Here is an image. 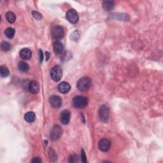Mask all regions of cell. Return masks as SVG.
<instances>
[{"label":"cell","mask_w":163,"mask_h":163,"mask_svg":"<svg viewBox=\"0 0 163 163\" xmlns=\"http://www.w3.org/2000/svg\"><path fill=\"white\" fill-rule=\"evenodd\" d=\"M62 128L59 126L56 125L53 127L51 132V138L53 141H56L59 140L62 136Z\"/></svg>","instance_id":"6"},{"label":"cell","mask_w":163,"mask_h":163,"mask_svg":"<svg viewBox=\"0 0 163 163\" xmlns=\"http://www.w3.org/2000/svg\"><path fill=\"white\" fill-rule=\"evenodd\" d=\"M71 118V113L68 110H63L60 115V120L62 124L66 125L69 122Z\"/></svg>","instance_id":"10"},{"label":"cell","mask_w":163,"mask_h":163,"mask_svg":"<svg viewBox=\"0 0 163 163\" xmlns=\"http://www.w3.org/2000/svg\"><path fill=\"white\" fill-rule=\"evenodd\" d=\"M62 76V69L59 66H55L51 71V76L55 82L59 81Z\"/></svg>","instance_id":"5"},{"label":"cell","mask_w":163,"mask_h":163,"mask_svg":"<svg viewBox=\"0 0 163 163\" xmlns=\"http://www.w3.org/2000/svg\"><path fill=\"white\" fill-rule=\"evenodd\" d=\"M24 119L27 122L32 123L36 120V115H35V113L33 112H29L25 115Z\"/></svg>","instance_id":"16"},{"label":"cell","mask_w":163,"mask_h":163,"mask_svg":"<svg viewBox=\"0 0 163 163\" xmlns=\"http://www.w3.org/2000/svg\"><path fill=\"white\" fill-rule=\"evenodd\" d=\"M19 55H20V58H22L23 59L28 60L31 58L32 52H31V50H30L29 48H23L22 50L20 51Z\"/></svg>","instance_id":"13"},{"label":"cell","mask_w":163,"mask_h":163,"mask_svg":"<svg viewBox=\"0 0 163 163\" xmlns=\"http://www.w3.org/2000/svg\"><path fill=\"white\" fill-rule=\"evenodd\" d=\"M98 147L103 152H107L110 150L111 147L110 141L108 139H102L99 141Z\"/></svg>","instance_id":"9"},{"label":"cell","mask_w":163,"mask_h":163,"mask_svg":"<svg viewBox=\"0 0 163 163\" xmlns=\"http://www.w3.org/2000/svg\"><path fill=\"white\" fill-rule=\"evenodd\" d=\"M6 19L9 23H13L16 20V16L12 12H8L6 13Z\"/></svg>","instance_id":"17"},{"label":"cell","mask_w":163,"mask_h":163,"mask_svg":"<svg viewBox=\"0 0 163 163\" xmlns=\"http://www.w3.org/2000/svg\"><path fill=\"white\" fill-rule=\"evenodd\" d=\"M81 158H82V161L83 162H85V163L87 162V158L86 155V153H85L83 149L81 150Z\"/></svg>","instance_id":"23"},{"label":"cell","mask_w":163,"mask_h":163,"mask_svg":"<svg viewBox=\"0 0 163 163\" xmlns=\"http://www.w3.org/2000/svg\"><path fill=\"white\" fill-rule=\"evenodd\" d=\"M78 161V156L76 155H72V157L70 158V160H69V162H76Z\"/></svg>","instance_id":"24"},{"label":"cell","mask_w":163,"mask_h":163,"mask_svg":"<svg viewBox=\"0 0 163 163\" xmlns=\"http://www.w3.org/2000/svg\"><path fill=\"white\" fill-rule=\"evenodd\" d=\"M58 88L61 93L66 94V93H68L70 90L71 86L69 83L66 82H61L60 84H59Z\"/></svg>","instance_id":"12"},{"label":"cell","mask_w":163,"mask_h":163,"mask_svg":"<svg viewBox=\"0 0 163 163\" xmlns=\"http://www.w3.org/2000/svg\"><path fill=\"white\" fill-rule=\"evenodd\" d=\"M88 99L83 96H75L73 100V105L76 108H83L88 104Z\"/></svg>","instance_id":"1"},{"label":"cell","mask_w":163,"mask_h":163,"mask_svg":"<svg viewBox=\"0 0 163 163\" xmlns=\"http://www.w3.org/2000/svg\"><path fill=\"white\" fill-rule=\"evenodd\" d=\"M110 115V110L108 107L106 105H102L99 110V117L103 122L108 121Z\"/></svg>","instance_id":"3"},{"label":"cell","mask_w":163,"mask_h":163,"mask_svg":"<svg viewBox=\"0 0 163 163\" xmlns=\"http://www.w3.org/2000/svg\"><path fill=\"white\" fill-rule=\"evenodd\" d=\"M66 19L70 23L76 24L79 20V16L74 9H70L66 13Z\"/></svg>","instance_id":"7"},{"label":"cell","mask_w":163,"mask_h":163,"mask_svg":"<svg viewBox=\"0 0 163 163\" xmlns=\"http://www.w3.org/2000/svg\"><path fill=\"white\" fill-rule=\"evenodd\" d=\"M54 51L56 54H61L64 51L63 44L59 41H56L54 44Z\"/></svg>","instance_id":"15"},{"label":"cell","mask_w":163,"mask_h":163,"mask_svg":"<svg viewBox=\"0 0 163 163\" xmlns=\"http://www.w3.org/2000/svg\"><path fill=\"white\" fill-rule=\"evenodd\" d=\"M91 86V80L89 77H82L77 82V87L82 92L88 90Z\"/></svg>","instance_id":"2"},{"label":"cell","mask_w":163,"mask_h":163,"mask_svg":"<svg viewBox=\"0 0 163 163\" xmlns=\"http://www.w3.org/2000/svg\"><path fill=\"white\" fill-rule=\"evenodd\" d=\"M39 58H40V62L41 64V63H42V61H43V59H44L43 52H42L41 50L39 51Z\"/></svg>","instance_id":"25"},{"label":"cell","mask_w":163,"mask_h":163,"mask_svg":"<svg viewBox=\"0 0 163 163\" xmlns=\"http://www.w3.org/2000/svg\"><path fill=\"white\" fill-rule=\"evenodd\" d=\"M52 35L53 38L56 40H61L65 36V31L63 27L61 26H55L52 30Z\"/></svg>","instance_id":"4"},{"label":"cell","mask_w":163,"mask_h":163,"mask_svg":"<svg viewBox=\"0 0 163 163\" xmlns=\"http://www.w3.org/2000/svg\"><path fill=\"white\" fill-rule=\"evenodd\" d=\"M51 107L54 108H59L62 106V100L58 96H52L49 99Z\"/></svg>","instance_id":"8"},{"label":"cell","mask_w":163,"mask_h":163,"mask_svg":"<svg viewBox=\"0 0 163 163\" xmlns=\"http://www.w3.org/2000/svg\"><path fill=\"white\" fill-rule=\"evenodd\" d=\"M1 48L3 51L8 52L10 51L11 49V45L7 41H3L1 44Z\"/></svg>","instance_id":"20"},{"label":"cell","mask_w":163,"mask_h":163,"mask_svg":"<svg viewBox=\"0 0 163 163\" xmlns=\"http://www.w3.org/2000/svg\"><path fill=\"white\" fill-rule=\"evenodd\" d=\"M115 5V3L113 1H108V0H106V1H103L102 3V6L103 9L107 12L112 10L114 9Z\"/></svg>","instance_id":"14"},{"label":"cell","mask_w":163,"mask_h":163,"mask_svg":"<svg viewBox=\"0 0 163 163\" xmlns=\"http://www.w3.org/2000/svg\"><path fill=\"white\" fill-rule=\"evenodd\" d=\"M5 34L7 38L11 39L14 37V35H15V30L12 27L7 28L5 31Z\"/></svg>","instance_id":"19"},{"label":"cell","mask_w":163,"mask_h":163,"mask_svg":"<svg viewBox=\"0 0 163 163\" xmlns=\"http://www.w3.org/2000/svg\"><path fill=\"white\" fill-rule=\"evenodd\" d=\"M0 73H1V75L3 77H6L7 76H9L10 74L9 69L5 66H1V68H0Z\"/></svg>","instance_id":"21"},{"label":"cell","mask_w":163,"mask_h":163,"mask_svg":"<svg viewBox=\"0 0 163 163\" xmlns=\"http://www.w3.org/2000/svg\"><path fill=\"white\" fill-rule=\"evenodd\" d=\"M32 14H33V16L37 20H40L42 18V16L41 14L40 13H39L38 12H37V11H33L32 12Z\"/></svg>","instance_id":"22"},{"label":"cell","mask_w":163,"mask_h":163,"mask_svg":"<svg viewBox=\"0 0 163 163\" xmlns=\"http://www.w3.org/2000/svg\"><path fill=\"white\" fill-rule=\"evenodd\" d=\"M27 87H28V90H29L30 93L34 94H37L40 90L39 84L37 81H35V80H33L30 82L29 84H28Z\"/></svg>","instance_id":"11"},{"label":"cell","mask_w":163,"mask_h":163,"mask_svg":"<svg viewBox=\"0 0 163 163\" xmlns=\"http://www.w3.org/2000/svg\"><path fill=\"white\" fill-rule=\"evenodd\" d=\"M18 68L20 72H27L28 69H29V66H28V65L26 62H23V61H20L18 64Z\"/></svg>","instance_id":"18"},{"label":"cell","mask_w":163,"mask_h":163,"mask_svg":"<svg viewBox=\"0 0 163 163\" xmlns=\"http://www.w3.org/2000/svg\"><path fill=\"white\" fill-rule=\"evenodd\" d=\"M31 162H41V159L39 158H34L32 159Z\"/></svg>","instance_id":"26"},{"label":"cell","mask_w":163,"mask_h":163,"mask_svg":"<svg viewBox=\"0 0 163 163\" xmlns=\"http://www.w3.org/2000/svg\"><path fill=\"white\" fill-rule=\"evenodd\" d=\"M45 54H46V56H47L46 61H48V59H49V57H50V54H49V52H46Z\"/></svg>","instance_id":"27"}]
</instances>
